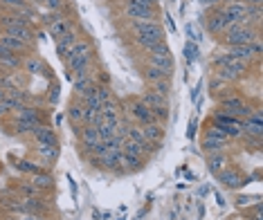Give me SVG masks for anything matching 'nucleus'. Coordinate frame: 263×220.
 Instances as JSON below:
<instances>
[{"instance_id": "obj_19", "label": "nucleus", "mask_w": 263, "mask_h": 220, "mask_svg": "<svg viewBox=\"0 0 263 220\" xmlns=\"http://www.w3.org/2000/svg\"><path fill=\"white\" fill-rule=\"evenodd\" d=\"M198 146H200V151L205 153V155H212V153H220V151H232V146H234V144L214 139V137H207V135H200Z\"/></svg>"}, {"instance_id": "obj_7", "label": "nucleus", "mask_w": 263, "mask_h": 220, "mask_svg": "<svg viewBox=\"0 0 263 220\" xmlns=\"http://www.w3.org/2000/svg\"><path fill=\"white\" fill-rule=\"evenodd\" d=\"M23 72H25L27 76H32V74H36V76H45V79H50V81H54V72H52V68L47 65L43 58H41L39 54H25L23 56Z\"/></svg>"}, {"instance_id": "obj_23", "label": "nucleus", "mask_w": 263, "mask_h": 220, "mask_svg": "<svg viewBox=\"0 0 263 220\" xmlns=\"http://www.w3.org/2000/svg\"><path fill=\"white\" fill-rule=\"evenodd\" d=\"M14 191L16 195H21V198H32V195H50V193H43L39 187H34L32 182H29V177H23L14 184Z\"/></svg>"}, {"instance_id": "obj_38", "label": "nucleus", "mask_w": 263, "mask_h": 220, "mask_svg": "<svg viewBox=\"0 0 263 220\" xmlns=\"http://www.w3.org/2000/svg\"><path fill=\"white\" fill-rule=\"evenodd\" d=\"M200 3H202V7L205 9H214V7H218L220 5V0H200Z\"/></svg>"}, {"instance_id": "obj_34", "label": "nucleus", "mask_w": 263, "mask_h": 220, "mask_svg": "<svg viewBox=\"0 0 263 220\" xmlns=\"http://www.w3.org/2000/svg\"><path fill=\"white\" fill-rule=\"evenodd\" d=\"M119 5H144V7L160 9V0H119Z\"/></svg>"}, {"instance_id": "obj_9", "label": "nucleus", "mask_w": 263, "mask_h": 220, "mask_svg": "<svg viewBox=\"0 0 263 220\" xmlns=\"http://www.w3.org/2000/svg\"><path fill=\"white\" fill-rule=\"evenodd\" d=\"M32 155L43 169H52V166L59 162V157H61V148L59 146H34Z\"/></svg>"}, {"instance_id": "obj_32", "label": "nucleus", "mask_w": 263, "mask_h": 220, "mask_svg": "<svg viewBox=\"0 0 263 220\" xmlns=\"http://www.w3.org/2000/svg\"><path fill=\"white\" fill-rule=\"evenodd\" d=\"M256 200H261L259 195H238V198H236V207L243 211V209H248L250 205H254Z\"/></svg>"}, {"instance_id": "obj_42", "label": "nucleus", "mask_w": 263, "mask_h": 220, "mask_svg": "<svg viewBox=\"0 0 263 220\" xmlns=\"http://www.w3.org/2000/svg\"><path fill=\"white\" fill-rule=\"evenodd\" d=\"M25 3H29V5H34V7H41V5H43V0H25Z\"/></svg>"}, {"instance_id": "obj_10", "label": "nucleus", "mask_w": 263, "mask_h": 220, "mask_svg": "<svg viewBox=\"0 0 263 220\" xmlns=\"http://www.w3.org/2000/svg\"><path fill=\"white\" fill-rule=\"evenodd\" d=\"M79 38H83V32H81V27H79V25H77V27L72 29V32H68V34H63L61 38H57V43H54V52H57V56L63 61V58L70 54V50H72L74 43H77Z\"/></svg>"}, {"instance_id": "obj_39", "label": "nucleus", "mask_w": 263, "mask_h": 220, "mask_svg": "<svg viewBox=\"0 0 263 220\" xmlns=\"http://www.w3.org/2000/svg\"><path fill=\"white\" fill-rule=\"evenodd\" d=\"M245 5H250V7H263V0H243Z\"/></svg>"}, {"instance_id": "obj_29", "label": "nucleus", "mask_w": 263, "mask_h": 220, "mask_svg": "<svg viewBox=\"0 0 263 220\" xmlns=\"http://www.w3.org/2000/svg\"><path fill=\"white\" fill-rule=\"evenodd\" d=\"M146 88H151L153 92H160V94H164V97H171V92H173V79L155 81V83H151V86H146Z\"/></svg>"}, {"instance_id": "obj_21", "label": "nucleus", "mask_w": 263, "mask_h": 220, "mask_svg": "<svg viewBox=\"0 0 263 220\" xmlns=\"http://www.w3.org/2000/svg\"><path fill=\"white\" fill-rule=\"evenodd\" d=\"M142 79H144L146 86H151L155 81H164V79H173V72H166V70L153 68V65L142 63Z\"/></svg>"}, {"instance_id": "obj_36", "label": "nucleus", "mask_w": 263, "mask_h": 220, "mask_svg": "<svg viewBox=\"0 0 263 220\" xmlns=\"http://www.w3.org/2000/svg\"><path fill=\"white\" fill-rule=\"evenodd\" d=\"M57 101H59V83L52 81V92H47V104L54 106Z\"/></svg>"}, {"instance_id": "obj_31", "label": "nucleus", "mask_w": 263, "mask_h": 220, "mask_svg": "<svg viewBox=\"0 0 263 220\" xmlns=\"http://www.w3.org/2000/svg\"><path fill=\"white\" fill-rule=\"evenodd\" d=\"M92 92H95V97L101 101V106H104V101H108L112 97V88L110 86H99V83H97V86L92 88Z\"/></svg>"}, {"instance_id": "obj_2", "label": "nucleus", "mask_w": 263, "mask_h": 220, "mask_svg": "<svg viewBox=\"0 0 263 220\" xmlns=\"http://www.w3.org/2000/svg\"><path fill=\"white\" fill-rule=\"evenodd\" d=\"M261 38V27H243L238 23H230V27L216 38L220 47H232V45H250Z\"/></svg>"}, {"instance_id": "obj_28", "label": "nucleus", "mask_w": 263, "mask_h": 220, "mask_svg": "<svg viewBox=\"0 0 263 220\" xmlns=\"http://www.w3.org/2000/svg\"><path fill=\"white\" fill-rule=\"evenodd\" d=\"M68 7H74L72 0H43V5H41V9L50 11V14H54V11H63Z\"/></svg>"}, {"instance_id": "obj_8", "label": "nucleus", "mask_w": 263, "mask_h": 220, "mask_svg": "<svg viewBox=\"0 0 263 220\" xmlns=\"http://www.w3.org/2000/svg\"><path fill=\"white\" fill-rule=\"evenodd\" d=\"M29 139H32L34 146H59L61 144V142H59V133L54 130V126H52L50 122L41 124V126L29 135Z\"/></svg>"}, {"instance_id": "obj_4", "label": "nucleus", "mask_w": 263, "mask_h": 220, "mask_svg": "<svg viewBox=\"0 0 263 220\" xmlns=\"http://www.w3.org/2000/svg\"><path fill=\"white\" fill-rule=\"evenodd\" d=\"M216 177V182L220 184L223 189H230V191H236V189L245 187V184L250 182V175H245L241 171V166H238L236 162H232L230 166H225L220 173L214 175Z\"/></svg>"}, {"instance_id": "obj_1", "label": "nucleus", "mask_w": 263, "mask_h": 220, "mask_svg": "<svg viewBox=\"0 0 263 220\" xmlns=\"http://www.w3.org/2000/svg\"><path fill=\"white\" fill-rule=\"evenodd\" d=\"M97 63V47H95L92 38H79L74 43V47L70 50V54L63 58V68H65V79L74 81L77 76L86 74L92 65Z\"/></svg>"}, {"instance_id": "obj_12", "label": "nucleus", "mask_w": 263, "mask_h": 220, "mask_svg": "<svg viewBox=\"0 0 263 220\" xmlns=\"http://www.w3.org/2000/svg\"><path fill=\"white\" fill-rule=\"evenodd\" d=\"M148 162L144 157H133V155H126V153H122V157H119V171L117 175H133V173H140L142 169H144Z\"/></svg>"}, {"instance_id": "obj_14", "label": "nucleus", "mask_w": 263, "mask_h": 220, "mask_svg": "<svg viewBox=\"0 0 263 220\" xmlns=\"http://www.w3.org/2000/svg\"><path fill=\"white\" fill-rule=\"evenodd\" d=\"M205 162H207V171L212 175L220 173L225 166H230L234 159H232L230 151H220V153H212V155H205Z\"/></svg>"}, {"instance_id": "obj_11", "label": "nucleus", "mask_w": 263, "mask_h": 220, "mask_svg": "<svg viewBox=\"0 0 263 220\" xmlns=\"http://www.w3.org/2000/svg\"><path fill=\"white\" fill-rule=\"evenodd\" d=\"M0 34H11V36L21 38L23 43H27L32 47H34V43H36V27L27 25V23H16V25H9V27L0 29Z\"/></svg>"}, {"instance_id": "obj_26", "label": "nucleus", "mask_w": 263, "mask_h": 220, "mask_svg": "<svg viewBox=\"0 0 263 220\" xmlns=\"http://www.w3.org/2000/svg\"><path fill=\"white\" fill-rule=\"evenodd\" d=\"M101 117H122V101H119L115 94L104 101V106H101Z\"/></svg>"}, {"instance_id": "obj_16", "label": "nucleus", "mask_w": 263, "mask_h": 220, "mask_svg": "<svg viewBox=\"0 0 263 220\" xmlns=\"http://www.w3.org/2000/svg\"><path fill=\"white\" fill-rule=\"evenodd\" d=\"M83 110H86V106H83L81 97L72 94L68 101V110H65V117H68V122L72 124V126H81L83 124Z\"/></svg>"}, {"instance_id": "obj_3", "label": "nucleus", "mask_w": 263, "mask_h": 220, "mask_svg": "<svg viewBox=\"0 0 263 220\" xmlns=\"http://www.w3.org/2000/svg\"><path fill=\"white\" fill-rule=\"evenodd\" d=\"M122 117L130 124H148L153 122L151 117V110L144 106V101H142L140 97H128L122 101Z\"/></svg>"}, {"instance_id": "obj_5", "label": "nucleus", "mask_w": 263, "mask_h": 220, "mask_svg": "<svg viewBox=\"0 0 263 220\" xmlns=\"http://www.w3.org/2000/svg\"><path fill=\"white\" fill-rule=\"evenodd\" d=\"M119 14L126 21H148L160 23V9L144 7V5H119Z\"/></svg>"}, {"instance_id": "obj_15", "label": "nucleus", "mask_w": 263, "mask_h": 220, "mask_svg": "<svg viewBox=\"0 0 263 220\" xmlns=\"http://www.w3.org/2000/svg\"><path fill=\"white\" fill-rule=\"evenodd\" d=\"M142 63L153 65V68H160V70H166V72H176L173 54H142Z\"/></svg>"}, {"instance_id": "obj_41", "label": "nucleus", "mask_w": 263, "mask_h": 220, "mask_svg": "<svg viewBox=\"0 0 263 220\" xmlns=\"http://www.w3.org/2000/svg\"><path fill=\"white\" fill-rule=\"evenodd\" d=\"M7 115H9V112H7V108H5V106L0 104V119H3V117H7Z\"/></svg>"}, {"instance_id": "obj_25", "label": "nucleus", "mask_w": 263, "mask_h": 220, "mask_svg": "<svg viewBox=\"0 0 263 220\" xmlns=\"http://www.w3.org/2000/svg\"><path fill=\"white\" fill-rule=\"evenodd\" d=\"M21 68H23L21 54H7L0 58V72H18Z\"/></svg>"}, {"instance_id": "obj_35", "label": "nucleus", "mask_w": 263, "mask_h": 220, "mask_svg": "<svg viewBox=\"0 0 263 220\" xmlns=\"http://www.w3.org/2000/svg\"><path fill=\"white\" fill-rule=\"evenodd\" d=\"M14 220H52L50 216H39V213H27V211H21V213H11Z\"/></svg>"}, {"instance_id": "obj_13", "label": "nucleus", "mask_w": 263, "mask_h": 220, "mask_svg": "<svg viewBox=\"0 0 263 220\" xmlns=\"http://www.w3.org/2000/svg\"><path fill=\"white\" fill-rule=\"evenodd\" d=\"M25 177H29V182H32L34 187H39L43 193H52L57 189V180H54V175H52L50 169H41L39 173H32V175H25Z\"/></svg>"}, {"instance_id": "obj_40", "label": "nucleus", "mask_w": 263, "mask_h": 220, "mask_svg": "<svg viewBox=\"0 0 263 220\" xmlns=\"http://www.w3.org/2000/svg\"><path fill=\"white\" fill-rule=\"evenodd\" d=\"M7 54H11V52H9L5 45H3V41H0V58H3V56H7Z\"/></svg>"}, {"instance_id": "obj_22", "label": "nucleus", "mask_w": 263, "mask_h": 220, "mask_svg": "<svg viewBox=\"0 0 263 220\" xmlns=\"http://www.w3.org/2000/svg\"><path fill=\"white\" fill-rule=\"evenodd\" d=\"M95 86H97V83H95L92 74H90V70H88L86 74L77 76V79L72 81V90H74V94H77V97H83V94H86V92H90Z\"/></svg>"}, {"instance_id": "obj_33", "label": "nucleus", "mask_w": 263, "mask_h": 220, "mask_svg": "<svg viewBox=\"0 0 263 220\" xmlns=\"http://www.w3.org/2000/svg\"><path fill=\"white\" fill-rule=\"evenodd\" d=\"M23 5H27L25 0H0V9H7V11H16Z\"/></svg>"}, {"instance_id": "obj_6", "label": "nucleus", "mask_w": 263, "mask_h": 220, "mask_svg": "<svg viewBox=\"0 0 263 220\" xmlns=\"http://www.w3.org/2000/svg\"><path fill=\"white\" fill-rule=\"evenodd\" d=\"M202 25H205V29L212 34L214 38H218L220 34L230 27V21H227V16L223 14V9H220V5H218V7L205 11V16H202Z\"/></svg>"}, {"instance_id": "obj_44", "label": "nucleus", "mask_w": 263, "mask_h": 220, "mask_svg": "<svg viewBox=\"0 0 263 220\" xmlns=\"http://www.w3.org/2000/svg\"><path fill=\"white\" fill-rule=\"evenodd\" d=\"M220 3H227V0H220Z\"/></svg>"}, {"instance_id": "obj_20", "label": "nucleus", "mask_w": 263, "mask_h": 220, "mask_svg": "<svg viewBox=\"0 0 263 220\" xmlns=\"http://www.w3.org/2000/svg\"><path fill=\"white\" fill-rule=\"evenodd\" d=\"M142 133H144L146 142H155V144H162L164 142V133H166V126L160 122H148V124H142Z\"/></svg>"}, {"instance_id": "obj_24", "label": "nucleus", "mask_w": 263, "mask_h": 220, "mask_svg": "<svg viewBox=\"0 0 263 220\" xmlns=\"http://www.w3.org/2000/svg\"><path fill=\"white\" fill-rule=\"evenodd\" d=\"M200 135H207V137H214V139H220V142H230V144H234L230 137H227V133L223 128H218L216 124H212V122H207L202 124V128H200Z\"/></svg>"}, {"instance_id": "obj_17", "label": "nucleus", "mask_w": 263, "mask_h": 220, "mask_svg": "<svg viewBox=\"0 0 263 220\" xmlns=\"http://www.w3.org/2000/svg\"><path fill=\"white\" fill-rule=\"evenodd\" d=\"M140 99L144 101V106H146L148 110H155V108H171L169 97H164V94H160V92H153L151 88H144V92L140 94Z\"/></svg>"}, {"instance_id": "obj_18", "label": "nucleus", "mask_w": 263, "mask_h": 220, "mask_svg": "<svg viewBox=\"0 0 263 220\" xmlns=\"http://www.w3.org/2000/svg\"><path fill=\"white\" fill-rule=\"evenodd\" d=\"M0 41H3V45L7 47L11 54H21V56H25V54H32V52H34V47H32V45L23 43L21 38L11 36V34H0Z\"/></svg>"}, {"instance_id": "obj_30", "label": "nucleus", "mask_w": 263, "mask_h": 220, "mask_svg": "<svg viewBox=\"0 0 263 220\" xmlns=\"http://www.w3.org/2000/svg\"><path fill=\"white\" fill-rule=\"evenodd\" d=\"M122 153H126V155H133V157H144V148H142V144H137V142H130V139L124 142Z\"/></svg>"}, {"instance_id": "obj_37", "label": "nucleus", "mask_w": 263, "mask_h": 220, "mask_svg": "<svg viewBox=\"0 0 263 220\" xmlns=\"http://www.w3.org/2000/svg\"><path fill=\"white\" fill-rule=\"evenodd\" d=\"M187 61H196V56H198V47H196V43H187Z\"/></svg>"}, {"instance_id": "obj_43", "label": "nucleus", "mask_w": 263, "mask_h": 220, "mask_svg": "<svg viewBox=\"0 0 263 220\" xmlns=\"http://www.w3.org/2000/svg\"><path fill=\"white\" fill-rule=\"evenodd\" d=\"M234 220H254V218H250V216H245V213L241 211V213H238V216H236Z\"/></svg>"}, {"instance_id": "obj_27", "label": "nucleus", "mask_w": 263, "mask_h": 220, "mask_svg": "<svg viewBox=\"0 0 263 220\" xmlns=\"http://www.w3.org/2000/svg\"><path fill=\"white\" fill-rule=\"evenodd\" d=\"M16 169L21 171L23 175H32V173H39L41 169H43V166H41L36 159H32V157H23V159H16Z\"/></svg>"}]
</instances>
